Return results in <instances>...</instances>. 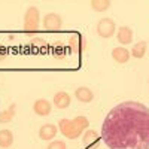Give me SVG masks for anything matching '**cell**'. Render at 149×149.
I'll return each mask as SVG.
<instances>
[{
  "instance_id": "6da1fadb",
  "label": "cell",
  "mask_w": 149,
  "mask_h": 149,
  "mask_svg": "<svg viewBox=\"0 0 149 149\" xmlns=\"http://www.w3.org/2000/svg\"><path fill=\"white\" fill-rule=\"evenodd\" d=\"M102 140L109 149H149V109L139 102H122L106 115Z\"/></svg>"
},
{
  "instance_id": "9a60e30c",
  "label": "cell",
  "mask_w": 149,
  "mask_h": 149,
  "mask_svg": "<svg viewBox=\"0 0 149 149\" xmlns=\"http://www.w3.org/2000/svg\"><path fill=\"white\" fill-rule=\"evenodd\" d=\"M15 113H17V104L12 103L6 110L0 112V124H8V122H10L12 119H14Z\"/></svg>"
},
{
  "instance_id": "5bb4252c",
  "label": "cell",
  "mask_w": 149,
  "mask_h": 149,
  "mask_svg": "<svg viewBox=\"0 0 149 149\" xmlns=\"http://www.w3.org/2000/svg\"><path fill=\"white\" fill-rule=\"evenodd\" d=\"M14 143V134L10 130H0V148L2 149H8Z\"/></svg>"
},
{
  "instance_id": "7402d4cb",
  "label": "cell",
  "mask_w": 149,
  "mask_h": 149,
  "mask_svg": "<svg viewBox=\"0 0 149 149\" xmlns=\"http://www.w3.org/2000/svg\"><path fill=\"white\" fill-rule=\"evenodd\" d=\"M148 82H149V81H148Z\"/></svg>"
},
{
  "instance_id": "ba28073f",
  "label": "cell",
  "mask_w": 149,
  "mask_h": 149,
  "mask_svg": "<svg viewBox=\"0 0 149 149\" xmlns=\"http://www.w3.org/2000/svg\"><path fill=\"white\" fill-rule=\"evenodd\" d=\"M130 55H131V52L128 51L127 48H124V46H116V48L112 49V58H113L116 63H119V64L128 63V60L131 58Z\"/></svg>"
},
{
  "instance_id": "52a82bcc",
  "label": "cell",
  "mask_w": 149,
  "mask_h": 149,
  "mask_svg": "<svg viewBox=\"0 0 149 149\" xmlns=\"http://www.w3.org/2000/svg\"><path fill=\"white\" fill-rule=\"evenodd\" d=\"M69 45H70V51L72 52H82L84 49L86 48V40L84 39V36L78 34V33H74L73 36H70V39H69Z\"/></svg>"
},
{
  "instance_id": "4fadbf2b",
  "label": "cell",
  "mask_w": 149,
  "mask_h": 149,
  "mask_svg": "<svg viewBox=\"0 0 149 149\" xmlns=\"http://www.w3.org/2000/svg\"><path fill=\"white\" fill-rule=\"evenodd\" d=\"M74 97H76V100L81 102V103H90L94 98V93L88 88V86H79V88H76V91H74Z\"/></svg>"
},
{
  "instance_id": "e0dca14e",
  "label": "cell",
  "mask_w": 149,
  "mask_h": 149,
  "mask_svg": "<svg viewBox=\"0 0 149 149\" xmlns=\"http://www.w3.org/2000/svg\"><path fill=\"white\" fill-rule=\"evenodd\" d=\"M110 6H112V2H109V0H93L91 2V8L95 12H104Z\"/></svg>"
},
{
  "instance_id": "277c9868",
  "label": "cell",
  "mask_w": 149,
  "mask_h": 149,
  "mask_svg": "<svg viewBox=\"0 0 149 149\" xmlns=\"http://www.w3.org/2000/svg\"><path fill=\"white\" fill-rule=\"evenodd\" d=\"M97 34L103 37V39H109L113 34H116V24L112 18H102L97 24Z\"/></svg>"
},
{
  "instance_id": "7c38bea8",
  "label": "cell",
  "mask_w": 149,
  "mask_h": 149,
  "mask_svg": "<svg viewBox=\"0 0 149 149\" xmlns=\"http://www.w3.org/2000/svg\"><path fill=\"white\" fill-rule=\"evenodd\" d=\"M97 143H98V133L91 128L85 130L82 134V145L86 148H94Z\"/></svg>"
},
{
  "instance_id": "44dd1931",
  "label": "cell",
  "mask_w": 149,
  "mask_h": 149,
  "mask_svg": "<svg viewBox=\"0 0 149 149\" xmlns=\"http://www.w3.org/2000/svg\"><path fill=\"white\" fill-rule=\"evenodd\" d=\"M6 55H8V52H6V49L0 45V61H3L5 58H6Z\"/></svg>"
},
{
  "instance_id": "9c48e42d",
  "label": "cell",
  "mask_w": 149,
  "mask_h": 149,
  "mask_svg": "<svg viewBox=\"0 0 149 149\" xmlns=\"http://www.w3.org/2000/svg\"><path fill=\"white\" fill-rule=\"evenodd\" d=\"M57 133H58V127L55 125V124H43V125L40 127V130H39V137L42 140L49 142V140H52L55 137Z\"/></svg>"
},
{
  "instance_id": "7a4b0ae2",
  "label": "cell",
  "mask_w": 149,
  "mask_h": 149,
  "mask_svg": "<svg viewBox=\"0 0 149 149\" xmlns=\"http://www.w3.org/2000/svg\"><path fill=\"white\" fill-rule=\"evenodd\" d=\"M90 127V121L86 116H76L74 119H67V118H63L60 119L58 122V130L63 133V136L69 140H74L81 137L84 134L85 130H88Z\"/></svg>"
},
{
  "instance_id": "d6986e66",
  "label": "cell",
  "mask_w": 149,
  "mask_h": 149,
  "mask_svg": "<svg viewBox=\"0 0 149 149\" xmlns=\"http://www.w3.org/2000/svg\"><path fill=\"white\" fill-rule=\"evenodd\" d=\"M31 45H33V46H36V48H40L42 51H45V49L48 48L46 40L40 39V37H34V39H31Z\"/></svg>"
},
{
  "instance_id": "ac0fdd59",
  "label": "cell",
  "mask_w": 149,
  "mask_h": 149,
  "mask_svg": "<svg viewBox=\"0 0 149 149\" xmlns=\"http://www.w3.org/2000/svg\"><path fill=\"white\" fill-rule=\"evenodd\" d=\"M54 55L57 58H63V57L67 55V51L64 49V46L61 43H55V46H54Z\"/></svg>"
},
{
  "instance_id": "30bf717a",
  "label": "cell",
  "mask_w": 149,
  "mask_h": 149,
  "mask_svg": "<svg viewBox=\"0 0 149 149\" xmlns=\"http://www.w3.org/2000/svg\"><path fill=\"white\" fill-rule=\"evenodd\" d=\"M70 102H72V98L66 91H58L54 95V100H52V103L57 109H67L70 106Z\"/></svg>"
},
{
  "instance_id": "2e32d148",
  "label": "cell",
  "mask_w": 149,
  "mask_h": 149,
  "mask_svg": "<svg viewBox=\"0 0 149 149\" xmlns=\"http://www.w3.org/2000/svg\"><path fill=\"white\" fill-rule=\"evenodd\" d=\"M146 49H148V43L145 40L137 42V43L133 46V49H131V55L134 58H143L145 54H146Z\"/></svg>"
},
{
  "instance_id": "3957f363",
  "label": "cell",
  "mask_w": 149,
  "mask_h": 149,
  "mask_svg": "<svg viewBox=\"0 0 149 149\" xmlns=\"http://www.w3.org/2000/svg\"><path fill=\"white\" fill-rule=\"evenodd\" d=\"M40 27V12L36 6H30L24 14V31L27 34H34Z\"/></svg>"
},
{
  "instance_id": "5b68a950",
  "label": "cell",
  "mask_w": 149,
  "mask_h": 149,
  "mask_svg": "<svg viewBox=\"0 0 149 149\" xmlns=\"http://www.w3.org/2000/svg\"><path fill=\"white\" fill-rule=\"evenodd\" d=\"M42 26L48 31H57L63 27V18H61V15L55 14V12H49V14L43 17Z\"/></svg>"
},
{
  "instance_id": "ffe728a7",
  "label": "cell",
  "mask_w": 149,
  "mask_h": 149,
  "mask_svg": "<svg viewBox=\"0 0 149 149\" xmlns=\"http://www.w3.org/2000/svg\"><path fill=\"white\" fill-rule=\"evenodd\" d=\"M46 149H67L64 140H52L46 146Z\"/></svg>"
},
{
  "instance_id": "8992f818",
  "label": "cell",
  "mask_w": 149,
  "mask_h": 149,
  "mask_svg": "<svg viewBox=\"0 0 149 149\" xmlns=\"http://www.w3.org/2000/svg\"><path fill=\"white\" fill-rule=\"evenodd\" d=\"M52 110L51 102H48L46 98H37L33 103V112L37 116H48Z\"/></svg>"
},
{
  "instance_id": "8fae6325",
  "label": "cell",
  "mask_w": 149,
  "mask_h": 149,
  "mask_svg": "<svg viewBox=\"0 0 149 149\" xmlns=\"http://www.w3.org/2000/svg\"><path fill=\"white\" fill-rule=\"evenodd\" d=\"M116 39L121 45H130L133 42V30L127 26L119 27L116 31Z\"/></svg>"
}]
</instances>
